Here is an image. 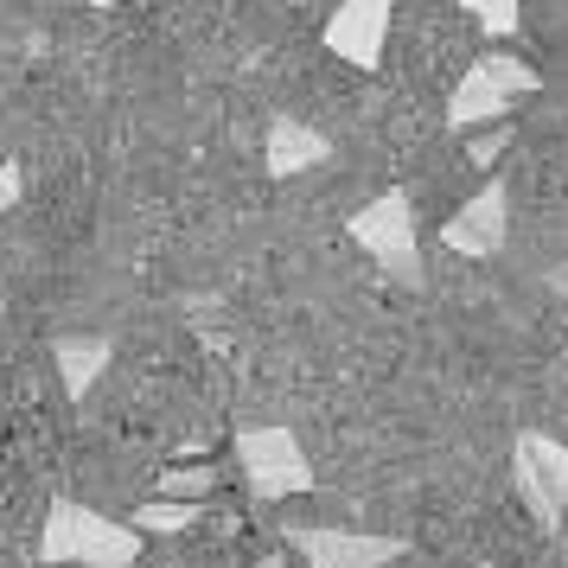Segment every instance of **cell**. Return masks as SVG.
<instances>
[{
    "label": "cell",
    "instance_id": "1",
    "mask_svg": "<svg viewBox=\"0 0 568 568\" xmlns=\"http://www.w3.org/2000/svg\"><path fill=\"white\" fill-rule=\"evenodd\" d=\"M39 562L52 568H134L141 562V530L129 517H103L83 498H52L45 530H39Z\"/></svg>",
    "mask_w": 568,
    "mask_h": 568
},
{
    "label": "cell",
    "instance_id": "2",
    "mask_svg": "<svg viewBox=\"0 0 568 568\" xmlns=\"http://www.w3.org/2000/svg\"><path fill=\"white\" fill-rule=\"evenodd\" d=\"M537 90H542V78L524 58H511L505 45H491V52L454 83V97H447V129L466 134V129H486V122H505V115H511L524 97H537Z\"/></svg>",
    "mask_w": 568,
    "mask_h": 568
},
{
    "label": "cell",
    "instance_id": "3",
    "mask_svg": "<svg viewBox=\"0 0 568 568\" xmlns=\"http://www.w3.org/2000/svg\"><path fill=\"white\" fill-rule=\"evenodd\" d=\"M352 243L384 268L389 282L428 287V262H422V236H415V205L403 192H377L371 205L352 211Z\"/></svg>",
    "mask_w": 568,
    "mask_h": 568
},
{
    "label": "cell",
    "instance_id": "4",
    "mask_svg": "<svg viewBox=\"0 0 568 568\" xmlns=\"http://www.w3.org/2000/svg\"><path fill=\"white\" fill-rule=\"evenodd\" d=\"M236 473H243L256 505H282V498L313 491V460L294 428H243L236 435Z\"/></svg>",
    "mask_w": 568,
    "mask_h": 568
},
{
    "label": "cell",
    "instance_id": "5",
    "mask_svg": "<svg viewBox=\"0 0 568 568\" xmlns=\"http://www.w3.org/2000/svg\"><path fill=\"white\" fill-rule=\"evenodd\" d=\"M511 486H517V498L530 505V517H537L542 530H556L562 511H568V440L542 435V428L517 435V447H511Z\"/></svg>",
    "mask_w": 568,
    "mask_h": 568
},
{
    "label": "cell",
    "instance_id": "6",
    "mask_svg": "<svg viewBox=\"0 0 568 568\" xmlns=\"http://www.w3.org/2000/svg\"><path fill=\"white\" fill-rule=\"evenodd\" d=\"M282 542L307 568H389L403 556L396 537H377V530H320V524H282Z\"/></svg>",
    "mask_w": 568,
    "mask_h": 568
},
{
    "label": "cell",
    "instance_id": "7",
    "mask_svg": "<svg viewBox=\"0 0 568 568\" xmlns=\"http://www.w3.org/2000/svg\"><path fill=\"white\" fill-rule=\"evenodd\" d=\"M505 236H511V192H505V180H486L447 224H440V243H447L454 256H473V262L498 256Z\"/></svg>",
    "mask_w": 568,
    "mask_h": 568
},
{
    "label": "cell",
    "instance_id": "8",
    "mask_svg": "<svg viewBox=\"0 0 568 568\" xmlns=\"http://www.w3.org/2000/svg\"><path fill=\"white\" fill-rule=\"evenodd\" d=\"M389 45V0H338L326 20V52L345 58L352 71H384Z\"/></svg>",
    "mask_w": 568,
    "mask_h": 568
},
{
    "label": "cell",
    "instance_id": "9",
    "mask_svg": "<svg viewBox=\"0 0 568 568\" xmlns=\"http://www.w3.org/2000/svg\"><path fill=\"white\" fill-rule=\"evenodd\" d=\"M268 180H301V173H313V166H326L333 160V141L313 129V122H301V115H275L268 122Z\"/></svg>",
    "mask_w": 568,
    "mask_h": 568
},
{
    "label": "cell",
    "instance_id": "10",
    "mask_svg": "<svg viewBox=\"0 0 568 568\" xmlns=\"http://www.w3.org/2000/svg\"><path fill=\"white\" fill-rule=\"evenodd\" d=\"M109 345L103 333H64V338H52V364H58V384H64V396L71 403H83L90 389H97V377L109 371Z\"/></svg>",
    "mask_w": 568,
    "mask_h": 568
},
{
    "label": "cell",
    "instance_id": "11",
    "mask_svg": "<svg viewBox=\"0 0 568 568\" xmlns=\"http://www.w3.org/2000/svg\"><path fill=\"white\" fill-rule=\"evenodd\" d=\"M211 491H217V466L192 460V466H166L154 498H166V505H199V498H211Z\"/></svg>",
    "mask_w": 568,
    "mask_h": 568
},
{
    "label": "cell",
    "instance_id": "12",
    "mask_svg": "<svg viewBox=\"0 0 568 568\" xmlns=\"http://www.w3.org/2000/svg\"><path fill=\"white\" fill-rule=\"evenodd\" d=\"M205 517V505H166V498H154V505H134L129 524L141 530V537H180V530H192Z\"/></svg>",
    "mask_w": 568,
    "mask_h": 568
},
{
    "label": "cell",
    "instance_id": "13",
    "mask_svg": "<svg viewBox=\"0 0 568 568\" xmlns=\"http://www.w3.org/2000/svg\"><path fill=\"white\" fill-rule=\"evenodd\" d=\"M460 7L473 13V27L486 32L491 45L517 39V27H524V0H460Z\"/></svg>",
    "mask_w": 568,
    "mask_h": 568
},
{
    "label": "cell",
    "instance_id": "14",
    "mask_svg": "<svg viewBox=\"0 0 568 568\" xmlns=\"http://www.w3.org/2000/svg\"><path fill=\"white\" fill-rule=\"evenodd\" d=\"M27 199V166L20 160H0V217Z\"/></svg>",
    "mask_w": 568,
    "mask_h": 568
},
{
    "label": "cell",
    "instance_id": "15",
    "mask_svg": "<svg viewBox=\"0 0 568 568\" xmlns=\"http://www.w3.org/2000/svg\"><path fill=\"white\" fill-rule=\"evenodd\" d=\"M498 154H505V134H479V141H473V160H479V166H491Z\"/></svg>",
    "mask_w": 568,
    "mask_h": 568
},
{
    "label": "cell",
    "instance_id": "16",
    "mask_svg": "<svg viewBox=\"0 0 568 568\" xmlns=\"http://www.w3.org/2000/svg\"><path fill=\"white\" fill-rule=\"evenodd\" d=\"M549 294H556V301H568V262H556V268H549Z\"/></svg>",
    "mask_w": 568,
    "mask_h": 568
},
{
    "label": "cell",
    "instance_id": "17",
    "mask_svg": "<svg viewBox=\"0 0 568 568\" xmlns=\"http://www.w3.org/2000/svg\"><path fill=\"white\" fill-rule=\"evenodd\" d=\"M256 568H287V556H282V549H268V556H262Z\"/></svg>",
    "mask_w": 568,
    "mask_h": 568
},
{
    "label": "cell",
    "instance_id": "18",
    "mask_svg": "<svg viewBox=\"0 0 568 568\" xmlns=\"http://www.w3.org/2000/svg\"><path fill=\"white\" fill-rule=\"evenodd\" d=\"M90 7H129V0H90Z\"/></svg>",
    "mask_w": 568,
    "mask_h": 568
}]
</instances>
